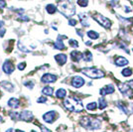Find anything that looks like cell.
<instances>
[{
	"instance_id": "cell-20",
	"label": "cell",
	"mask_w": 133,
	"mask_h": 132,
	"mask_svg": "<svg viewBox=\"0 0 133 132\" xmlns=\"http://www.w3.org/2000/svg\"><path fill=\"white\" fill-rule=\"evenodd\" d=\"M66 95V89H64V88H59V89L56 91V96H57L58 98H64Z\"/></svg>"
},
{
	"instance_id": "cell-12",
	"label": "cell",
	"mask_w": 133,
	"mask_h": 132,
	"mask_svg": "<svg viewBox=\"0 0 133 132\" xmlns=\"http://www.w3.org/2000/svg\"><path fill=\"white\" fill-rule=\"evenodd\" d=\"M66 36H58V39H57V41H56L55 43V49L57 50H63L65 49V45L63 43V39H66Z\"/></svg>"
},
{
	"instance_id": "cell-7",
	"label": "cell",
	"mask_w": 133,
	"mask_h": 132,
	"mask_svg": "<svg viewBox=\"0 0 133 132\" xmlns=\"http://www.w3.org/2000/svg\"><path fill=\"white\" fill-rule=\"evenodd\" d=\"M115 91V88L112 84H106L105 87H103L102 88H100L99 94L100 95H105V94H111Z\"/></svg>"
},
{
	"instance_id": "cell-5",
	"label": "cell",
	"mask_w": 133,
	"mask_h": 132,
	"mask_svg": "<svg viewBox=\"0 0 133 132\" xmlns=\"http://www.w3.org/2000/svg\"><path fill=\"white\" fill-rule=\"evenodd\" d=\"M94 18L95 19V21L97 23H99L102 27L106 28V29H109L111 27V22L109 21V19H107L106 17L102 16L100 14H96V15L94 16Z\"/></svg>"
},
{
	"instance_id": "cell-19",
	"label": "cell",
	"mask_w": 133,
	"mask_h": 132,
	"mask_svg": "<svg viewBox=\"0 0 133 132\" xmlns=\"http://www.w3.org/2000/svg\"><path fill=\"white\" fill-rule=\"evenodd\" d=\"M8 106H10L12 108H17L19 106V100L17 98H10L7 102Z\"/></svg>"
},
{
	"instance_id": "cell-36",
	"label": "cell",
	"mask_w": 133,
	"mask_h": 132,
	"mask_svg": "<svg viewBox=\"0 0 133 132\" xmlns=\"http://www.w3.org/2000/svg\"><path fill=\"white\" fill-rule=\"evenodd\" d=\"M69 25H71V26H75V25H77V20H75V19H70V21H69Z\"/></svg>"
},
{
	"instance_id": "cell-14",
	"label": "cell",
	"mask_w": 133,
	"mask_h": 132,
	"mask_svg": "<svg viewBox=\"0 0 133 132\" xmlns=\"http://www.w3.org/2000/svg\"><path fill=\"white\" fill-rule=\"evenodd\" d=\"M71 57H72V60L74 62H79L83 59V53L78 52V51H72L71 53Z\"/></svg>"
},
{
	"instance_id": "cell-29",
	"label": "cell",
	"mask_w": 133,
	"mask_h": 132,
	"mask_svg": "<svg viewBox=\"0 0 133 132\" xmlns=\"http://www.w3.org/2000/svg\"><path fill=\"white\" fill-rule=\"evenodd\" d=\"M88 110H95L96 109V102H91L87 105Z\"/></svg>"
},
{
	"instance_id": "cell-21",
	"label": "cell",
	"mask_w": 133,
	"mask_h": 132,
	"mask_svg": "<svg viewBox=\"0 0 133 132\" xmlns=\"http://www.w3.org/2000/svg\"><path fill=\"white\" fill-rule=\"evenodd\" d=\"M53 91H54V89H53V88H51V87H46V88H44L43 89H42L43 94H45V95H49V96H51V95L53 94Z\"/></svg>"
},
{
	"instance_id": "cell-3",
	"label": "cell",
	"mask_w": 133,
	"mask_h": 132,
	"mask_svg": "<svg viewBox=\"0 0 133 132\" xmlns=\"http://www.w3.org/2000/svg\"><path fill=\"white\" fill-rule=\"evenodd\" d=\"M81 125L87 129L94 130L100 127V120L98 118H94L90 116H84L81 119Z\"/></svg>"
},
{
	"instance_id": "cell-24",
	"label": "cell",
	"mask_w": 133,
	"mask_h": 132,
	"mask_svg": "<svg viewBox=\"0 0 133 132\" xmlns=\"http://www.w3.org/2000/svg\"><path fill=\"white\" fill-rule=\"evenodd\" d=\"M106 105H107V101L103 97L98 99V107H99L100 109H104L106 107Z\"/></svg>"
},
{
	"instance_id": "cell-37",
	"label": "cell",
	"mask_w": 133,
	"mask_h": 132,
	"mask_svg": "<svg viewBox=\"0 0 133 132\" xmlns=\"http://www.w3.org/2000/svg\"><path fill=\"white\" fill-rule=\"evenodd\" d=\"M4 7H6V2L4 0H0V9H3Z\"/></svg>"
},
{
	"instance_id": "cell-11",
	"label": "cell",
	"mask_w": 133,
	"mask_h": 132,
	"mask_svg": "<svg viewBox=\"0 0 133 132\" xmlns=\"http://www.w3.org/2000/svg\"><path fill=\"white\" fill-rule=\"evenodd\" d=\"M2 69H3V72L7 74V75H10V74L14 72V66H13V64L10 61H6L5 63L3 64Z\"/></svg>"
},
{
	"instance_id": "cell-28",
	"label": "cell",
	"mask_w": 133,
	"mask_h": 132,
	"mask_svg": "<svg viewBox=\"0 0 133 132\" xmlns=\"http://www.w3.org/2000/svg\"><path fill=\"white\" fill-rule=\"evenodd\" d=\"M17 46H18V48L21 50L22 52H25V53H30V51H29L28 49H26V47H25V46H23V45L21 44V42H18V45H17Z\"/></svg>"
},
{
	"instance_id": "cell-33",
	"label": "cell",
	"mask_w": 133,
	"mask_h": 132,
	"mask_svg": "<svg viewBox=\"0 0 133 132\" xmlns=\"http://www.w3.org/2000/svg\"><path fill=\"white\" fill-rule=\"evenodd\" d=\"M24 85L31 89V88H34V83L33 82H31V81H30V82H26V83H24Z\"/></svg>"
},
{
	"instance_id": "cell-18",
	"label": "cell",
	"mask_w": 133,
	"mask_h": 132,
	"mask_svg": "<svg viewBox=\"0 0 133 132\" xmlns=\"http://www.w3.org/2000/svg\"><path fill=\"white\" fill-rule=\"evenodd\" d=\"M115 65L118 67L126 66V65H128V61L126 60L125 58H123V57H119V58L116 59V61H115Z\"/></svg>"
},
{
	"instance_id": "cell-10",
	"label": "cell",
	"mask_w": 133,
	"mask_h": 132,
	"mask_svg": "<svg viewBox=\"0 0 133 132\" xmlns=\"http://www.w3.org/2000/svg\"><path fill=\"white\" fill-rule=\"evenodd\" d=\"M19 118L24 121L29 122V121H31L33 119V113L31 111H29V110H23L22 112L19 114Z\"/></svg>"
},
{
	"instance_id": "cell-39",
	"label": "cell",
	"mask_w": 133,
	"mask_h": 132,
	"mask_svg": "<svg viewBox=\"0 0 133 132\" xmlns=\"http://www.w3.org/2000/svg\"><path fill=\"white\" fill-rule=\"evenodd\" d=\"M127 85L129 87V88H131L133 89V80H132V81H130V82H128Z\"/></svg>"
},
{
	"instance_id": "cell-13",
	"label": "cell",
	"mask_w": 133,
	"mask_h": 132,
	"mask_svg": "<svg viewBox=\"0 0 133 132\" xmlns=\"http://www.w3.org/2000/svg\"><path fill=\"white\" fill-rule=\"evenodd\" d=\"M55 59L57 61V63L60 65V66H63L64 64L66 63V60H68V57L65 54H59V55L55 56Z\"/></svg>"
},
{
	"instance_id": "cell-22",
	"label": "cell",
	"mask_w": 133,
	"mask_h": 132,
	"mask_svg": "<svg viewBox=\"0 0 133 132\" xmlns=\"http://www.w3.org/2000/svg\"><path fill=\"white\" fill-rule=\"evenodd\" d=\"M46 10L49 14H54L57 11V7L54 4H49V5L46 6Z\"/></svg>"
},
{
	"instance_id": "cell-17",
	"label": "cell",
	"mask_w": 133,
	"mask_h": 132,
	"mask_svg": "<svg viewBox=\"0 0 133 132\" xmlns=\"http://www.w3.org/2000/svg\"><path fill=\"white\" fill-rule=\"evenodd\" d=\"M0 85H1L2 88H5L6 90L10 91V93H12V91L14 90V87H13V84L10 83L9 82H1V83H0Z\"/></svg>"
},
{
	"instance_id": "cell-35",
	"label": "cell",
	"mask_w": 133,
	"mask_h": 132,
	"mask_svg": "<svg viewBox=\"0 0 133 132\" xmlns=\"http://www.w3.org/2000/svg\"><path fill=\"white\" fill-rule=\"evenodd\" d=\"M25 67H26V64H25V63H20V64L17 66V68H18L20 71H23V70L25 69Z\"/></svg>"
},
{
	"instance_id": "cell-42",
	"label": "cell",
	"mask_w": 133,
	"mask_h": 132,
	"mask_svg": "<svg viewBox=\"0 0 133 132\" xmlns=\"http://www.w3.org/2000/svg\"><path fill=\"white\" fill-rule=\"evenodd\" d=\"M6 132H15L14 131V129H12V128H9V129H7Z\"/></svg>"
},
{
	"instance_id": "cell-6",
	"label": "cell",
	"mask_w": 133,
	"mask_h": 132,
	"mask_svg": "<svg viewBox=\"0 0 133 132\" xmlns=\"http://www.w3.org/2000/svg\"><path fill=\"white\" fill-rule=\"evenodd\" d=\"M56 115H57V112L54 111V110H52V111H49V112L45 113L44 115H43V119L47 123H53L54 120L56 119Z\"/></svg>"
},
{
	"instance_id": "cell-38",
	"label": "cell",
	"mask_w": 133,
	"mask_h": 132,
	"mask_svg": "<svg viewBox=\"0 0 133 132\" xmlns=\"http://www.w3.org/2000/svg\"><path fill=\"white\" fill-rule=\"evenodd\" d=\"M40 127H41V130H42V132H52L50 129H48L47 127L43 126V125H41Z\"/></svg>"
},
{
	"instance_id": "cell-9",
	"label": "cell",
	"mask_w": 133,
	"mask_h": 132,
	"mask_svg": "<svg viewBox=\"0 0 133 132\" xmlns=\"http://www.w3.org/2000/svg\"><path fill=\"white\" fill-rule=\"evenodd\" d=\"M56 81H57V77L52 74H45L44 76L41 77V82L44 83H55Z\"/></svg>"
},
{
	"instance_id": "cell-44",
	"label": "cell",
	"mask_w": 133,
	"mask_h": 132,
	"mask_svg": "<svg viewBox=\"0 0 133 132\" xmlns=\"http://www.w3.org/2000/svg\"><path fill=\"white\" fill-rule=\"evenodd\" d=\"M3 24H4V23L2 22V21H0V28H1L2 26H3Z\"/></svg>"
},
{
	"instance_id": "cell-1",
	"label": "cell",
	"mask_w": 133,
	"mask_h": 132,
	"mask_svg": "<svg viewBox=\"0 0 133 132\" xmlns=\"http://www.w3.org/2000/svg\"><path fill=\"white\" fill-rule=\"evenodd\" d=\"M58 9L65 17H72L76 13V5L72 0H61L58 3Z\"/></svg>"
},
{
	"instance_id": "cell-47",
	"label": "cell",
	"mask_w": 133,
	"mask_h": 132,
	"mask_svg": "<svg viewBox=\"0 0 133 132\" xmlns=\"http://www.w3.org/2000/svg\"><path fill=\"white\" fill-rule=\"evenodd\" d=\"M31 132H37V131H35V130H32V131H31Z\"/></svg>"
},
{
	"instance_id": "cell-41",
	"label": "cell",
	"mask_w": 133,
	"mask_h": 132,
	"mask_svg": "<svg viewBox=\"0 0 133 132\" xmlns=\"http://www.w3.org/2000/svg\"><path fill=\"white\" fill-rule=\"evenodd\" d=\"M77 33L78 34V35H79V36H81V37H82V38H83V32H82V31H81V30H77Z\"/></svg>"
},
{
	"instance_id": "cell-25",
	"label": "cell",
	"mask_w": 133,
	"mask_h": 132,
	"mask_svg": "<svg viewBox=\"0 0 133 132\" xmlns=\"http://www.w3.org/2000/svg\"><path fill=\"white\" fill-rule=\"evenodd\" d=\"M122 76L123 77H130L131 75H132V70L131 69H129V68H126V69H123L122 70Z\"/></svg>"
},
{
	"instance_id": "cell-30",
	"label": "cell",
	"mask_w": 133,
	"mask_h": 132,
	"mask_svg": "<svg viewBox=\"0 0 133 132\" xmlns=\"http://www.w3.org/2000/svg\"><path fill=\"white\" fill-rule=\"evenodd\" d=\"M117 105H118V107L120 108V110H122V111H123V113H128V110L126 109V107L122 104L121 102H118V103H117Z\"/></svg>"
},
{
	"instance_id": "cell-31",
	"label": "cell",
	"mask_w": 133,
	"mask_h": 132,
	"mask_svg": "<svg viewBox=\"0 0 133 132\" xmlns=\"http://www.w3.org/2000/svg\"><path fill=\"white\" fill-rule=\"evenodd\" d=\"M70 45L72 46V47H74V48H78V41H76V40H74V39H72V40H70Z\"/></svg>"
},
{
	"instance_id": "cell-8",
	"label": "cell",
	"mask_w": 133,
	"mask_h": 132,
	"mask_svg": "<svg viewBox=\"0 0 133 132\" xmlns=\"http://www.w3.org/2000/svg\"><path fill=\"white\" fill-rule=\"evenodd\" d=\"M83 84H84V80L79 76H76L72 78V85L75 88H82Z\"/></svg>"
},
{
	"instance_id": "cell-15",
	"label": "cell",
	"mask_w": 133,
	"mask_h": 132,
	"mask_svg": "<svg viewBox=\"0 0 133 132\" xmlns=\"http://www.w3.org/2000/svg\"><path fill=\"white\" fill-rule=\"evenodd\" d=\"M78 17L81 19V23H82V25H83V27H89V22H88V16H87V14L81 13V14H78Z\"/></svg>"
},
{
	"instance_id": "cell-26",
	"label": "cell",
	"mask_w": 133,
	"mask_h": 132,
	"mask_svg": "<svg viewBox=\"0 0 133 132\" xmlns=\"http://www.w3.org/2000/svg\"><path fill=\"white\" fill-rule=\"evenodd\" d=\"M83 59L85 62H91L92 60V55L90 52H85L84 54H83Z\"/></svg>"
},
{
	"instance_id": "cell-4",
	"label": "cell",
	"mask_w": 133,
	"mask_h": 132,
	"mask_svg": "<svg viewBox=\"0 0 133 132\" xmlns=\"http://www.w3.org/2000/svg\"><path fill=\"white\" fill-rule=\"evenodd\" d=\"M82 72L90 78H101L104 77V72L95 68H84L82 70Z\"/></svg>"
},
{
	"instance_id": "cell-16",
	"label": "cell",
	"mask_w": 133,
	"mask_h": 132,
	"mask_svg": "<svg viewBox=\"0 0 133 132\" xmlns=\"http://www.w3.org/2000/svg\"><path fill=\"white\" fill-rule=\"evenodd\" d=\"M118 88L120 89V91H121L122 94H124V95H129V87H128L126 83H119L118 84Z\"/></svg>"
},
{
	"instance_id": "cell-45",
	"label": "cell",
	"mask_w": 133,
	"mask_h": 132,
	"mask_svg": "<svg viewBox=\"0 0 133 132\" xmlns=\"http://www.w3.org/2000/svg\"><path fill=\"white\" fill-rule=\"evenodd\" d=\"M15 132H24V131H22V130H19V129H17V130H15Z\"/></svg>"
},
{
	"instance_id": "cell-32",
	"label": "cell",
	"mask_w": 133,
	"mask_h": 132,
	"mask_svg": "<svg viewBox=\"0 0 133 132\" xmlns=\"http://www.w3.org/2000/svg\"><path fill=\"white\" fill-rule=\"evenodd\" d=\"M9 115H10V117H11L12 119H18V118H19V113H17L15 111L9 112Z\"/></svg>"
},
{
	"instance_id": "cell-2",
	"label": "cell",
	"mask_w": 133,
	"mask_h": 132,
	"mask_svg": "<svg viewBox=\"0 0 133 132\" xmlns=\"http://www.w3.org/2000/svg\"><path fill=\"white\" fill-rule=\"evenodd\" d=\"M64 105L68 110L72 111V112H81L83 109V102L78 98L70 97L64 100Z\"/></svg>"
},
{
	"instance_id": "cell-27",
	"label": "cell",
	"mask_w": 133,
	"mask_h": 132,
	"mask_svg": "<svg viewBox=\"0 0 133 132\" xmlns=\"http://www.w3.org/2000/svg\"><path fill=\"white\" fill-rule=\"evenodd\" d=\"M78 4L82 7H87L89 5V0H78Z\"/></svg>"
},
{
	"instance_id": "cell-46",
	"label": "cell",
	"mask_w": 133,
	"mask_h": 132,
	"mask_svg": "<svg viewBox=\"0 0 133 132\" xmlns=\"http://www.w3.org/2000/svg\"><path fill=\"white\" fill-rule=\"evenodd\" d=\"M3 121V118H2V116L0 115V122H2Z\"/></svg>"
},
{
	"instance_id": "cell-40",
	"label": "cell",
	"mask_w": 133,
	"mask_h": 132,
	"mask_svg": "<svg viewBox=\"0 0 133 132\" xmlns=\"http://www.w3.org/2000/svg\"><path fill=\"white\" fill-rule=\"evenodd\" d=\"M6 30L5 29H1V32H0V37H3L4 36V34H5Z\"/></svg>"
},
{
	"instance_id": "cell-48",
	"label": "cell",
	"mask_w": 133,
	"mask_h": 132,
	"mask_svg": "<svg viewBox=\"0 0 133 132\" xmlns=\"http://www.w3.org/2000/svg\"><path fill=\"white\" fill-rule=\"evenodd\" d=\"M128 132H133V130H130V131H128Z\"/></svg>"
},
{
	"instance_id": "cell-34",
	"label": "cell",
	"mask_w": 133,
	"mask_h": 132,
	"mask_svg": "<svg viewBox=\"0 0 133 132\" xmlns=\"http://www.w3.org/2000/svg\"><path fill=\"white\" fill-rule=\"evenodd\" d=\"M47 100H48V99L46 98V97H43V96H42V97H39V98H38L37 102H39V103H46Z\"/></svg>"
},
{
	"instance_id": "cell-23",
	"label": "cell",
	"mask_w": 133,
	"mask_h": 132,
	"mask_svg": "<svg viewBox=\"0 0 133 132\" xmlns=\"http://www.w3.org/2000/svg\"><path fill=\"white\" fill-rule=\"evenodd\" d=\"M88 36L89 37V39H91V40H95V39H97L99 37V34L97 33V32H95V31H89L88 32Z\"/></svg>"
},
{
	"instance_id": "cell-43",
	"label": "cell",
	"mask_w": 133,
	"mask_h": 132,
	"mask_svg": "<svg viewBox=\"0 0 133 132\" xmlns=\"http://www.w3.org/2000/svg\"><path fill=\"white\" fill-rule=\"evenodd\" d=\"M85 45H87V46H91V42H85Z\"/></svg>"
}]
</instances>
